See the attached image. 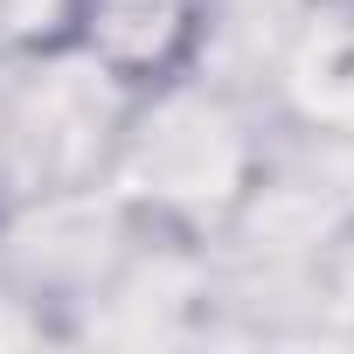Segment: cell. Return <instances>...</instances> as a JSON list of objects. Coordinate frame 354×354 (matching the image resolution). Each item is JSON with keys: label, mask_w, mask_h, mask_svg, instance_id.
<instances>
[{"label": "cell", "mask_w": 354, "mask_h": 354, "mask_svg": "<svg viewBox=\"0 0 354 354\" xmlns=\"http://www.w3.org/2000/svg\"><path fill=\"white\" fill-rule=\"evenodd\" d=\"M264 174H271V139L250 118L243 91L188 70L160 91L125 97V118L97 181L153 236L202 250L257 209Z\"/></svg>", "instance_id": "1"}, {"label": "cell", "mask_w": 354, "mask_h": 354, "mask_svg": "<svg viewBox=\"0 0 354 354\" xmlns=\"http://www.w3.org/2000/svg\"><path fill=\"white\" fill-rule=\"evenodd\" d=\"M216 0H63V49L125 97L202 70Z\"/></svg>", "instance_id": "2"}, {"label": "cell", "mask_w": 354, "mask_h": 354, "mask_svg": "<svg viewBox=\"0 0 354 354\" xmlns=\"http://www.w3.org/2000/svg\"><path fill=\"white\" fill-rule=\"evenodd\" d=\"M271 91L292 132L354 139V0H299L271 49Z\"/></svg>", "instance_id": "3"}]
</instances>
